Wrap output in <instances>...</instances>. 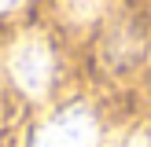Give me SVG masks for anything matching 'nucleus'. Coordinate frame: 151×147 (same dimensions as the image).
<instances>
[{
    "label": "nucleus",
    "mask_w": 151,
    "mask_h": 147,
    "mask_svg": "<svg viewBox=\"0 0 151 147\" xmlns=\"http://www.w3.org/2000/svg\"><path fill=\"white\" fill-rule=\"evenodd\" d=\"M7 77L29 99H44L52 88V77H55V55H52L48 37L41 33L19 37L15 48L7 51Z\"/></svg>",
    "instance_id": "obj_1"
},
{
    "label": "nucleus",
    "mask_w": 151,
    "mask_h": 147,
    "mask_svg": "<svg viewBox=\"0 0 151 147\" xmlns=\"http://www.w3.org/2000/svg\"><path fill=\"white\" fill-rule=\"evenodd\" d=\"M26 147H100V121L85 103L59 107L41 125H33Z\"/></svg>",
    "instance_id": "obj_2"
},
{
    "label": "nucleus",
    "mask_w": 151,
    "mask_h": 147,
    "mask_svg": "<svg viewBox=\"0 0 151 147\" xmlns=\"http://www.w3.org/2000/svg\"><path fill=\"white\" fill-rule=\"evenodd\" d=\"M122 147H151V129H147V125H144V129H133Z\"/></svg>",
    "instance_id": "obj_3"
}]
</instances>
